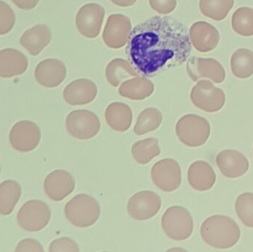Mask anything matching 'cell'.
I'll list each match as a JSON object with an SVG mask.
<instances>
[{"mask_svg":"<svg viewBox=\"0 0 253 252\" xmlns=\"http://www.w3.org/2000/svg\"><path fill=\"white\" fill-rule=\"evenodd\" d=\"M187 71L193 81H197L200 78H208L213 82L220 84L225 80L226 72L224 67L214 59L190 58L187 61Z\"/></svg>","mask_w":253,"mask_h":252,"instance_id":"5bb4252c","label":"cell"},{"mask_svg":"<svg viewBox=\"0 0 253 252\" xmlns=\"http://www.w3.org/2000/svg\"><path fill=\"white\" fill-rule=\"evenodd\" d=\"M16 22V15L10 5L0 0V36L8 34Z\"/></svg>","mask_w":253,"mask_h":252,"instance_id":"d6a6232c","label":"cell"},{"mask_svg":"<svg viewBox=\"0 0 253 252\" xmlns=\"http://www.w3.org/2000/svg\"><path fill=\"white\" fill-rule=\"evenodd\" d=\"M15 5L24 10L34 9L38 4L39 0H11Z\"/></svg>","mask_w":253,"mask_h":252,"instance_id":"8d00e7d4","label":"cell"},{"mask_svg":"<svg viewBox=\"0 0 253 252\" xmlns=\"http://www.w3.org/2000/svg\"><path fill=\"white\" fill-rule=\"evenodd\" d=\"M154 91V84L147 78L137 77L126 80L119 88L123 97L134 101H141L150 97Z\"/></svg>","mask_w":253,"mask_h":252,"instance_id":"cb8c5ba5","label":"cell"},{"mask_svg":"<svg viewBox=\"0 0 253 252\" xmlns=\"http://www.w3.org/2000/svg\"><path fill=\"white\" fill-rule=\"evenodd\" d=\"M34 75L40 85L54 88L60 85L66 78V67L59 59H44L37 65Z\"/></svg>","mask_w":253,"mask_h":252,"instance_id":"2e32d148","label":"cell"},{"mask_svg":"<svg viewBox=\"0 0 253 252\" xmlns=\"http://www.w3.org/2000/svg\"><path fill=\"white\" fill-rule=\"evenodd\" d=\"M42 133L40 127L33 121L23 120L16 123L9 134L12 147L19 152H29L40 144Z\"/></svg>","mask_w":253,"mask_h":252,"instance_id":"9c48e42d","label":"cell"},{"mask_svg":"<svg viewBox=\"0 0 253 252\" xmlns=\"http://www.w3.org/2000/svg\"><path fill=\"white\" fill-rule=\"evenodd\" d=\"M116 5L120 6V7H129V6L133 5L137 0H111Z\"/></svg>","mask_w":253,"mask_h":252,"instance_id":"74e56055","label":"cell"},{"mask_svg":"<svg viewBox=\"0 0 253 252\" xmlns=\"http://www.w3.org/2000/svg\"><path fill=\"white\" fill-rule=\"evenodd\" d=\"M190 99L193 105L207 112H216L225 105L226 96L221 89L211 81L201 80L192 89Z\"/></svg>","mask_w":253,"mask_h":252,"instance_id":"ba28073f","label":"cell"},{"mask_svg":"<svg viewBox=\"0 0 253 252\" xmlns=\"http://www.w3.org/2000/svg\"><path fill=\"white\" fill-rule=\"evenodd\" d=\"M132 157L139 164H147L161 153L159 141L155 138H149L135 142L131 148Z\"/></svg>","mask_w":253,"mask_h":252,"instance_id":"83f0119b","label":"cell"},{"mask_svg":"<svg viewBox=\"0 0 253 252\" xmlns=\"http://www.w3.org/2000/svg\"><path fill=\"white\" fill-rule=\"evenodd\" d=\"M50 28L45 25H37L27 30L20 38V44L27 51L37 56L45 48L51 41Z\"/></svg>","mask_w":253,"mask_h":252,"instance_id":"7402d4cb","label":"cell"},{"mask_svg":"<svg viewBox=\"0 0 253 252\" xmlns=\"http://www.w3.org/2000/svg\"><path fill=\"white\" fill-rule=\"evenodd\" d=\"M98 88L91 80L80 78L66 86L63 98L66 103L72 106L87 105L93 102L97 96Z\"/></svg>","mask_w":253,"mask_h":252,"instance_id":"d6986e66","label":"cell"},{"mask_svg":"<svg viewBox=\"0 0 253 252\" xmlns=\"http://www.w3.org/2000/svg\"><path fill=\"white\" fill-rule=\"evenodd\" d=\"M28 67V59L22 52L13 48L0 50L1 78H9L22 75Z\"/></svg>","mask_w":253,"mask_h":252,"instance_id":"44dd1931","label":"cell"},{"mask_svg":"<svg viewBox=\"0 0 253 252\" xmlns=\"http://www.w3.org/2000/svg\"><path fill=\"white\" fill-rule=\"evenodd\" d=\"M105 75L108 83L116 87L129 77L138 76L140 74L130 62L126 59H115L107 65Z\"/></svg>","mask_w":253,"mask_h":252,"instance_id":"d4e9b609","label":"cell"},{"mask_svg":"<svg viewBox=\"0 0 253 252\" xmlns=\"http://www.w3.org/2000/svg\"><path fill=\"white\" fill-rule=\"evenodd\" d=\"M162 226L168 238L175 241H185L193 232V217L187 209L174 206L164 214Z\"/></svg>","mask_w":253,"mask_h":252,"instance_id":"5b68a950","label":"cell"},{"mask_svg":"<svg viewBox=\"0 0 253 252\" xmlns=\"http://www.w3.org/2000/svg\"><path fill=\"white\" fill-rule=\"evenodd\" d=\"M162 112L154 108H149L143 110L138 115L134 127V133L137 136L154 131L159 128L162 122Z\"/></svg>","mask_w":253,"mask_h":252,"instance_id":"f1b7e54d","label":"cell"},{"mask_svg":"<svg viewBox=\"0 0 253 252\" xmlns=\"http://www.w3.org/2000/svg\"><path fill=\"white\" fill-rule=\"evenodd\" d=\"M132 29L130 19L123 14H113L108 17L103 31L104 41L111 49H120L127 43Z\"/></svg>","mask_w":253,"mask_h":252,"instance_id":"4fadbf2b","label":"cell"},{"mask_svg":"<svg viewBox=\"0 0 253 252\" xmlns=\"http://www.w3.org/2000/svg\"><path fill=\"white\" fill-rule=\"evenodd\" d=\"M105 120L112 130L120 133L126 132L132 124V110L126 104L114 102L105 110Z\"/></svg>","mask_w":253,"mask_h":252,"instance_id":"603a6c76","label":"cell"},{"mask_svg":"<svg viewBox=\"0 0 253 252\" xmlns=\"http://www.w3.org/2000/svg\"><path fill=\"white\" fill-rule=\"evenodd\" d=\"M211 131L209 121L195 114L181 117L175 127L178 139L189 147H199L205 144L209 139Z\"/></svg>","mask_w":253,"mask_h":252,"instance_id":"277c9868","label":"cell"},{"mask_svg":"<svg viewBox=\"0 0 253 252\" xmlns=\"http://www.w3.org/2000/svg\"><path fill=\"white\" fill-rule=\"evenodd\" d=\"M151 178L153 183L161 190L173 192L181 186V167L175 160L170 158L161 160L153 165Z\"/></svg>","mask_w":253,"mask_h":252,"instance_id":"30bf717a","label":"cell"},{"mask_svg":"<svg viewBox=\"0 0 253 252\" xmlns=\"http://www.w3.org/2000/svg\"><path fill=\"white\" fill-rule=\"evenodd\" d=\"M234 5V0H200L202 14L215 21L225 19Z\"/></svg>","mask_w":253,"mask_h":252,"instance_id":"f546056e","label":"cell"},{"mask_svg":"<svg viewBox=\"0 0 253 252\" xmlns=\"http://www.w3.org/2000/svg\"><path fill=\"white\" fill-rule=\"evenodd\" d=\"M204 242L212 248L227 250L236 246L241 238L239 225L231 217L215 215L207 218L201 226Z\"/></svg>","mask_w":253,"mask_h":252,"instance_id":"7a4b0ae2","label":"cell"},{"mask_svg":"<svg viewBox=\"0 0 253 252\" xmlns=\"http://www.w3.org/2000/svg\"><path fill=\"white\" fill-rule=\"evenodd\" d=\"M187 179L189 184L195 190L205 192L213 187L216 181V175L208 162L197 161L189 167Z\"/></svg>","mask_w":253,"mask_h":252,"instance_id":"ffe728a7","label":"cell"},{"mask_svg":"<svg viewBox=\"0 0 253 252\" xmlns=\"http://www.w3.org/2000/svg\"><path fill=\"white\" fill-rule=\"evenodd\" d=\"M190 41L196 50L201 53H208L216 48L220 41L218 30L208 22L199 21L190 27Z\"/></svg>","mask_w":253,"mask_h":252,"instance_id":"e0dca14e","label":"cell"},{"mask_svg":"<svg viewBox=\"0 0 253 252\" xmlns=\"http://www.w3.org/2000/svg\"><path fill=\"white\" fill-rule=\"evenodd\" d=\"M50 217L51 212L47 204L39 200H31L18 212L17 223L26 232H40L47 226Z\"/></svg>","mask_w":253,"mask_h":252,"instance_id":"8992f818","label":"cell"},{"mask_svg":"<svg viewBox=\"0 0 253 252\" xmlns=\"http://www.w3.org/2000/svg\"><path fill=\"white\" fill-rule=\"evenodd\" d=\"M233 31L242 36H253V9L242 7L237 9L232 16Z\"/></svg>","mask_w":253,"mask_h":252,"instance_id":"4dcf8cb0","label":"cell"},{"mask_svg":"<svg viewBox=\"0 0 253 252\" xmlns=\"http://www.w3.org/2000/svg\"><path fill=\"white\" fill-rule=\"evenodd\" d=\"M22 195V188L16 180H7L0 183V215L9 216L14 210Z\"/></svg>","mask_w":253,"mask_h":252,"instance_id":"484cf974","label":"cell"},{"mask_svg":"<svg viewBox=\"0 0 253 252\" xmlns=\"http://www.w3.org/2000/svg\"><path fill=\"white\" fill-rule=\"evenodd\" d=\"M191 53L187 27L171 16H156L131 31L126 53L144 76L153 77L181 66Z\"/></svg>","mask_w":253,"mask_h":252,"instance_id":"6da1fadb","label":"cell"},{"mask_svg":"<svg viewBox=\"0 0 253 252\" xmlns=\"http://www.w3.org/2000/svg\"><path fill=\"white\" fill-rule=\"evenodd\" d=\"M235 209L238 217L245 226L253 228V193L244 192L236 201Z\"/></svg>","mask_w":253,"mask_h":252,"instance_id":"1f68e13d","label":"cell"},{"mask_svg":"<svg viewBox=\"0 0 253 252\" xmlns=\"http://www.w3.org/2000/svg\"><path fill=\"white\" fill-rule=\"evenodd\" d=\"M217 166L224 177L237 179L248 173L250 164L248 158L238 150L224 149L216 157Z\"/></svg>","mask_w":253,"mask_h":252,"instance_id":"ac0fdd59","label":"cell"},{"mask_svg":"<svg viewBox=\"0 0 253 252\" xmlns=\"http://www.w3.org/2000/svg\"><path fill=\"white\" fill-rule=\"evenodd\" d=\"M66 130L74 139L87 140L95 137L101 128L100 121L94 112L87 109H77L68 114Z\"/></svg>","mask_w":253,"mask_h":252,"instance_id":"52a82bcc","label":"cell"},{"mask_svg":"<svg viewBox=\"0 0 253 252\" xmlns=\"http://www.w3.org/2000/svg\"><path fill=\"white\" fill-rule=\"evenodd\" d=\"M100 214L99 202L93 197L85 194L76 195L65 207L67 220L76 227L93 226L99 220Z\"/></svg>","mask_w":253,"mask_h":252,"instance_id":"3957f363","label":"cell"},{"mask_svg":"<svg viewBox=\"0 0 253 252\" xmlns=\"http://www.w3.org/2000/svg\"><path fill=\"white\" fill-rule=\"evenodd\" d=\"M0 174H1V167H0Z\"/></svg>","mask_w":253,"mask_h":252,"instance_id":"f35d334b","label":"cell"},{"mask_svg":"<svg viewBox=\"0 0 253 252\" xmlns=\"http://www.w3.org/2000/svg\"><path fill=\"white\" fill-rule=\"evenodd\" d=\"M232 72L239 78H248L253 75V52L239 48L232 55L230 60Z\"/></svg>","mask_w":253,"mask_h":252,"instance_id":"4316f807","label":"cell"},{"mask_svg":"<svg viewBox=\"0 0 253 252\" xmlns=\"http://www.w3.org/2000/svg\"><path fill=\"white\" fill-rule=\"evenodd\" d=\"M49 252H80V249H79L78 245L74 240L69 238H61L59 239L54 240L50 244Z\"/></svg>","mask_w":253,"mask_h":252,"instance_id":"836d02e7","label":"cell"},{"mask_svg":"<svg viewBox=\"0 0 253 252\" xmlns=\"http://www.w3.org/2000/svg\"><path fill=\"white\" fill-rule=\"evenodd\" d=\"M42 246L37 240L26 238L22 240L16 246L15 252H43Z\"/></svg>","mask_w":253,"mask_h":252,"instance_id":"d590c367","label":"cell"},{"mask_svg":"<svg viewBox=\"0 0 253 252\" xmlns=\"http://www.w3.org/2000/svg\"><path fill=\"white\" fill-rule=\"evenodd\" d=\"M105 16V8L100 4H84L79 10L76 17L77 30L86 38H96L100 34Z\"/></svg>","mask_w":253,"mask_h":252,"instance_id":"8fae6325","label":"cell"},{"mask_svg":"<svg viewBox=\"0 0 253 252\" xmlns=\"http://www.w3.org/2000/svg\"><path fill=\"white\" fill-rule=\"evenodd\" d=\"M75 189V181L71 173L65 170H55L44 179V189L47 196L59 202L71 195Z\"/></svg>","mask_w":253,"mask_h":252,"instance_id":"9a60e30c","label":"cell"},{"mask_svg":"<svg viewBox=\"0 0 253 252\" xmlns=\"http://www.w3.org/2000/svg\"><path fill=\"white\" fill-rule=\"evenodd\" d=\"M150 7L160 14H168L175 10L176 0H149Z\"/></svg>","mask_w":253,"mask_h":252,"instance_id":"e575fe53","label":"cell"},{"mask_svg":"<svg viewBox=\"0 0 253 252\" xmlns=\"http://www.w3.org/2000/svg\"><path fill=\"white\" fill-rule=\"evenodd\" d=\"M161 206L162 201L157 194L152 191H141L128 201V214L134 220H149L158 214Z\"/></svg>","mask_w":253,"mask_h":252,"instance_id":"7c38bea8","label":"cell"}]
</instances>
